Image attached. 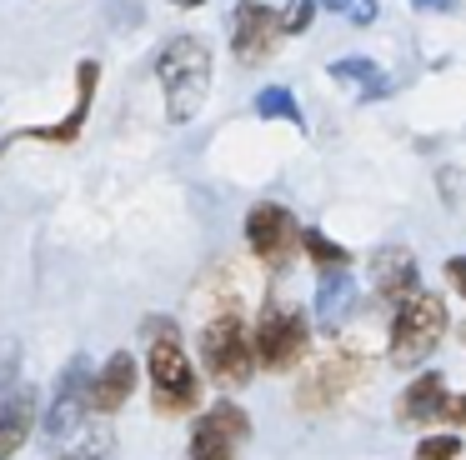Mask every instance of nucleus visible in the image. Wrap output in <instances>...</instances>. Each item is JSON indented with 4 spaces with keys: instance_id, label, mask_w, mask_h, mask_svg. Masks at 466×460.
<instances>
[{
    "instance_id": "1",
    "label": "nucleus",
    "mask_w": 466,
    "mask_h": 460,
    "mask_svg": "<svg viewBox=\"0 0 466 460\" xmlns=\"http://www.w3.org/2000/svg\"><path fill=\"white\" fill-rule=\"evenodd\" d=\"M146 385H151V410L161 420H181L201 410V370L186 355V340L171 315L146 320Z\"/></svg>"
},
{
    "instance_id": "2",
    "label": "nucleus",
    "mask_w": 466,
    "mask_h": 460,
    "mask_svg": "<svg viewBox=\"0 0 466 460\" xmlns=\"http://www.w3.org/2000/svg\"><path fill=\"white\" fill-rule=\"evenodd\" d=\"M211 45L201 35H171L156 55V80L166 95V120L171 125H191L201 115L206 95H211Z\"/></svg>"
},
{
    "instance_id": "3",
    "label": "nucleus",
    "mask_w": 466,
    "mask_h": 460,
    "mask_svg": "<svg viewBox=\"0 0 466 460\" xmlns=\"http://www.w3.org/2000/svg\"><path fill=\"white\" fill-rule=\"evenodd\" d=\"M196 345H201V370H206V380H216V385H226V390L251 385V375L261 370V365H256L251 325L241 320V305H236V300H226V305L216 310L211 320H206L201 335H196Z\"/></svg>"
},
{
    "instance_id": "4",
    "label": "nucleus",
    "mask_w": 466,
    "mask_h": 460,
    "mask_svg": "<svg viewBox=\"0 0 466 460\" xmlns=\"http://www.w3.org/2000/svg\"><path fill=\"white\" fill-rule=\"evenodd\" d=\"M91 385H96V365L86 355H71L61 365V375H56L46 410H41V440L51 450H66L71 440H81L86 420H96Z\"/></svg>"
},
{
    "instance_id": "5",
    "label": "nucleus",
    "mask_w": 466,
    "mask_h": 460,
    "mask_svg": "<svg viewBox=\"0 0 466 460\" xmlns=\"http://www.w3.org/2000/svg\"><path fill=\"white\" fill-rule=\"evenodd\" d=\"M251 340H256V365L281 375V370H296L311 350V320H306L301 305H286L281 295H266L261 315L251 325Z\"/></svg>"
},
{
    "instance_id": "6",
    "label": "nucleus",
    "mask_w": 466,
    "mask_h": 460,
    "mask_svg": "<svg viewBox=\"0 0 466 460\" xmlns=\"http://www.w3.org/2000/svg\"><path fill=\"white\" fill-rule=\"evenodd\" d=\"M446 335V300L431 295V290H416L411 300H401L391 315V345H386V360L401 370H416Z\"/></svg>"
},
{
    "instance_id": "7",
    "label": "nucleus",
    "mask_w": 466,
    "mask_h": 460,
    "mask_svg": "<svg viewBox=\"0 0 466 460\" xmlns=\"http://www.w3.org/2000/svg\"><path fill=\"white\" fill-rule=\"evenodd\" d=\"M246 250H251L261 265L281 270L286 260L301 250V220L281 205V200H256L246 210Z\"/></svg>"
},
{
    "instance_id": "8",
    "label": "nucleus",
    "mask_w": 466,
    "mask_h": 460,
    "mask_svg": "<svg viewBox=\"0 0 466 460\" xmlns=\"http://www.w3.org/2000/svg\"><path fill=\"white\" fill-rule=\"evenodd\" d=\"M276 40H281V10H271L266 0H241L231 10V55L241 65L271 60Z\"/></svg>"
},
{
    "instance_id": "9",
    "label": "nucleus",
    "mask_w": 466,
    "mask_h": 460,
    "mask_svg": "<svg viewBox=\"0 0 466 460\" xmlns=\"http://www.w3.org/2000/svg\"><path fill=\"white\" fill-rule=\"evenodd\" d=\"M96 90H101V60H81V65H76V100H71V110H66L61 120H51V125L21 130L15 140H46V145H76V140H81V130H86V120H91Z\"/></svg>"
},
{
    "instance_id": "10",
    "label": "nucleus",
    "mask_w": 466,
    "mask_h": 460,
    "mask_svg": "<svg viewBox=\"0 0 466 460\" xmlns=\"http://www.w3.org/2000/svg\"><path fill=\"white\" fill-rule=\"evenodd\" d=\"M361 375V360L351 355V350H336V355H326L321 365H311L301 375V385H296V410H331L336 400L351 390V380Z\"/></svg>"
},
{
    "instance_id": "11",
    "label": "nucleus",
    "mask_w": 466,
    "mask_h": 460,
    "mask_svg": "<svg viewBox=\"0 0 466 460\" xmlns=\"http://www.w3.org/2000/svg\"><path fill=\"white\" fill-rule=\"evenodd\" d=\"M371 285L386 305H401V300H411L421 290V265H416V255L406 245H381L371 255Z\"/></svg>"
},
{
    "instance_id": "12",
    "label": "nucleus",
    "mask_w": 466,
    "mask_h": 460,
    "mask_svg": "<svg viewBox=\"0 0 466 460\" xmlns=\"http://www.w3.org/2000/svg\"><path fill=\"white\" fill-rule=\"evenodd\" d=\"M136 385H141V365H136L131 350H116V355H106V365L96 370V385H91L96 420L121 415V405L136 395Z\"/></svg>"
},
{
    "instance_id": "13",
    "label": "nucleus",
    "mask_w": 466,
    "mask_h": 460,
    "mask_svg": "<svg viewBox=\"0 0 466 460\" xmlns=\"http://www.w3.org/2000/svg\"><path fill=\"white\" fill-rule=\"evenodd\" d=\"M251 435V415H246L236 400H216L191 430V450H236Z\"/></svg>"
},
{
    "instance_id": "14",
    "label": "nucleus",
    "mask_w": 466,
    "mask_h": 460,
    "mask_svg": "<svg viewBox=\"0 0 466 460\" xmlns=\"http://www.w3.org/2000/svg\"><path fill=\"white\" fill-rule=\"evenodd\" d=\"M41 425V395L31 385H21L5 405H0V460H15L25 450V440Z\"/></svg>"
},
{
    "instance_id": "15",
    "label": "nucleus",
    "mask_w": 466,
    "mask_h": 460,
    "mask_svg": "<svg viewBox=\"0 0 466 460\" xmlns=\"http://www.w3.org/2000/svg\"><path fill=\"white\" fill-rule=\"evenodd\" d=\"M446 375L441 370H421V375L411 380V385L396 395V420L401 425H421V420H441L446 410Z\"/></svg>"
},
{
    "instance_id": "16",
    "label": "nucleus",
    "mask_w": 466,
    "mask_h": 460,
    "mask_svg": "<svg viewBox=\"0 0 466 460\" xmlns=\"http://www.w3.org/2000/svg\"><path fill=\"white\" fill-rule=\"evenodd\" d=\"M356 280L351 270H331V275L316 280V325L326 330V335H336V330L346 325V320L356 315Z\"/></svg>"
},
{
    "instance_id": "17",
    "label": "nucleus",
    "mask_w": 466,
    "mask_h": 460,
    "mask_svg": "<svg viewBox=\"0 0 466 460\" xmlns=\"http://www.w3.org/2000/svg\"><path fill=\"white\" fill-rule=\"evenodd\" d=\"M331 75L336 80H351V85H361V100H381L386 90H391V80L381 75V65L366 55H346V60H331Z\"/></svg>"
},
{
    "instance_id": "18",
    "label": "nucleus",
    "mask_w": 466,
    "mask_h": 460,
    "mask_svg": "<svg viewBox=\"0 0 466 460\" xmlns=\"http://www.w3.org/2000/svg\"><path fill=\"white\" fill-rule=\"evenodd\" d=\"M301 250H306V260H311L321 275H331V270H351V250H346L341 240H331L326 230H301Z\"/></svg>"
},
{
    "instance_id": "19",
    "label": "nucleus",
    "mask_w": 466,
    "mask_h": 460,
    "mask_svg": "<svg viewBox=\"0 0 466 460\" xmlns=\"http://www.w3.org/2000/svg\"><path fill=\"white\" fill-rule=\"evenodd\" d=\"M256 115L261 120H286V125H296V130H306V115H301V105H296V95L286 85H266V90H256Z\"/></svg>"
},
{
    "instance_id": "20",
    "label": "nucleus",
    "mask_w": 466,
    "mask_h": 460,
    "mask_svg": "<svg viewBox=\"0 0 466 460\" xmlns=\"http://www.w3.org/2000/svg\"><path fill=\"white\" fill-rule=\"evenodd\" d=\"M416 460H461V435H456V430L421 435L416 440Z\"/></svg>"
},
{
    "instance_id": "21",
    "label": "nucleus",
    "mask_w": 466,
    "mask_h": 460,
    "mask_svg": "<svg viewBox=\"0 0 466 460\" xmlns=\"http://www.w3.org/2000/svg\"><path fill=\"white\" fill-rule=\"evenodd\" d=\"M316 20V0H286L281 5V35H306Z\"/></svg>"
},
{
    "instance_id": "22",
    "label": "nucleus",
    "mask_w": 466,
    "mask_h": 460,
    "mask_svg": "<svg viewBox=\"0 0 466 460\" xmlns=\"http://www.w3.org/2000/svg\"><path fill=\"white\" fill-rule=\"evenodd\" d=\"M316 5H326V10H336L341 20H351V25H371L376 20V0H316Z\"/></svg>"
},
{
    "instance_id": "23",
    "label": "nucleus",
    "mask_w": 466,
    "mask_h": 460,
    "mask_svg": "<svg viewBox=\"0 0 466 460\" xmlns=\"http://www.w3.org/2000/svg\"><path fill=\"white\" fill-rule=\"evenodd\" d=\"M15 370H21V355H15V350H5V355H0V405L21 390V385H15Z\"/></svg>"
},
{
    "instance_id": "24",
    "label": "nucleus",
    "mask_w": 466,
    "mask_h": 460,
    "mask_svg": "<svg viewBox=\"0 0 466 460\" xmlns=\"http://www.w3.org/2000/svg\"><path fill=\"white\" fill-rule=\"evenodd\" d=\"M446 280H451V290L466 300V255H451V260H446Z\"/></svg>"
},
{
    "instance_id": "25",
    "label": "nucleus",
    "mask_w": 466,
    "mask_h": 460,
    "mask_svg": "<svg viewBox=\"0 0 466 460\" xmlns=\"http://www.w3.org/2000/svg\"><path fill=\"white\" fill-rule=\"evenodd\" d=\"M441 420H446V425H466V395H451V400H446Z\"/></svg>"
},
{
    "instance_id": "26",
    "label": "nucleus",
    "mask_w": 466,
    "mask_h": 460,
    "mask_svg": "<svg viewBox=\"0 0 466 460\" xmlns=\"http://www.w3.org/2000/svg\"><path fill=\"white\" fill-rule=\"evenodd\" d=\"M416 10H431V15H451L456 10V0H411Z\"/></svg>"
},
{
    "instance_id": "27",
    "label": "nucleus",
    "mask_w": 466,
    "mask_h": 460,
    "mask_svg": "<svg viewBox=\"0 0 466 460\" xmlns=\"http://www.w3.org/2000/svg\"><path fill=\"white\" fill-rule=\"evenodd\" d=\"M56 460H106V450L96 445V450H66V455H56Z\"/></svg>"
},
{
    "instance_id": "28",
    "label": "nucleus",
    "mask_w": 466,
    "mask_h": 460,
    "mask_svg": "<svg viewBox=\"0 0 466 460\" xmlns=\"http://www.w3.org/2000/svg\"><path fill=\"white\" fill-rule=\"evenodd\" d=\"M191 460H236V450H191Z\"/></svg>"
},
{
    "instance_id": "29",
    "label": "nucleus",
    "mask_w": 466,
    "mask_h": 460,
    "mask_svg": "<svg viewBox=\"0 0 466 460\" xmlns=\"http://www.w3.org/2000/svg\"><path fill=\"white\" fill-rule=\"evenodd\" d=\"M15 145V140H0V160H5V150H11Z\"/></svg>"
},
{
    "instance_id": "30",
    "label": "nucleus",
    "mask_w": 466,
    "mask_h": 460,
    "mask_svg": "<svg viewBox=\"0 0 466 460\" xmlns=\"http://www.w3.org/2000/svg\"><path fill=\"white\" fill-rule=\"evenodd\" d=\"M176 5H201V0H176Z\"/></svg>"
}]
</instances>
